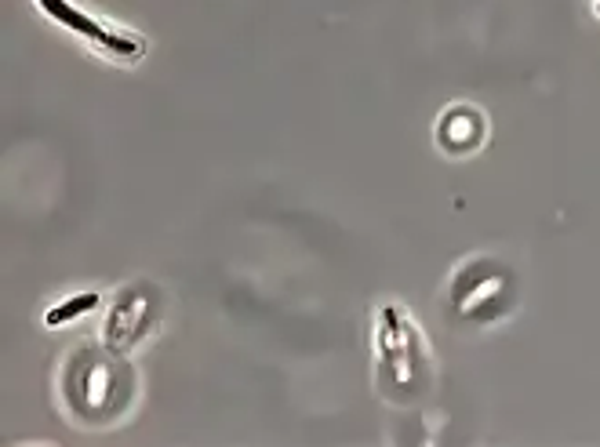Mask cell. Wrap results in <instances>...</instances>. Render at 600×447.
Instances as JSON below:
<instances>
[{
	"instance_id": "cell-2",
	"label": "cell",
	"mask_w": 600,
	"mask_h": 447,
	"mask_svg": "<svg viewBox=\"0 0 600 447\" xmlns=\"http://www.w3.org/2000/svg\"><path fill=\"white\" fill-rule=\"evenodd\" d=\"M40 8L48 11L51 19H59L62 26H70V30L84 33V37H91L95 44H102V48L117 51V55H139L142 51V40L139 37H120V33H110L102 30L99 22H91L88 15H80V11H73L66 0H40Z\"/></svg>"
},
{
	"instance_id": "cell-1",
	"label": "cell",
	"mask_w": 600,
	"mask_h": 447,
	"mask_svg": "<svg viewBox=\"0 0 600 447\" xmlns=\"http://www.w3.org/2000/svg\"><path fill=\"white\" fill-rule=\"evenodd\" d=\"M382 360H386V371H397L400 386L411 378V364L419 360L415 331H411V324L397 306L382 309Z\"/></svg>"
},
{
	"instance_id": "cell-4",
	"label": "cell",
	"mask_w": 600,
	"mask_h": 447,
	"mask_svg": "<svg viewBox=\"0 0 600 447\" xmlns=\"http://www.w3.org/2000/svg\"><path fill=\"white\" fill-rule=\"evenodd\" d=\"M95 306H99V295H95V291L73 295V298H66L62 306L48 309V324L51 328H59V324H66V320H77V317H84V313H91Z\"/></svg>"
},
{
	"instance_id": "cell-3",
	"label": "cell",
	"mask_w": 600,
	"mask_h": 447,
	"mask_svg": "<svg viewBox=\"0 0 600 447\" xmlns=\"http://www.w3.org/2000/svg\"><path fill=\"white\" fill-rule=\"evenodd\" d=\"M106 397H110V368H106V364H91L88 378H84V393H80V404H91V408H106Z\"/></svg>"
},
{
	"instance_id": "cell-5",
	"label": "cell",
	"mask_w": 600,
	"mask_h": 447,
	"mask_svg": "<svg viewBox=\"0 0 600 447\" xmlns=\"http://www.w3.org/2000/svg\"><path fill=\"white\" fill-rule=\"evenodd\" d=\"M597 11H600V0H597Z\"/></svg>"
}]
</instances>
